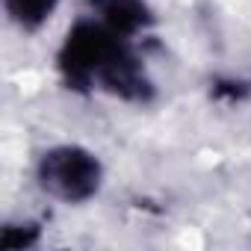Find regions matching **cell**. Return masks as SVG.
<instances>
[{
	"mask_svg": "<svg viewBox=\"0 0 251 251\" xmlns=\"http://www.w3.org/2000/svg\"><path fill=\"white\" fill-rule=\"evenodd\" d=\"M39 180L62 201H86L100 183V166L83 148H53L39 163Z\"/></svg>",
	"mask_w": 251,
	"mask_h": 251,
	"instance_id": "cell-1",
	"label": "cell"
},
{
	"mask_svg": "<svg viewBox=\"0 0 251 251\" xmlns=\"http://www.w3.org/2000/svg\"><path fill=\"white\" fill-rule=\"evenodd\" d=\"M121 50H124V45L115 30L100 27V24H77L68 33L59 62L71 83H89Z\"/></svg>",
	"mask_w": 251,
	"mask_h": 251,
	"instance_id": "cell-2",
	"label": "cell"
},
{
	"mask_svg": "<svg viewBox=\"0 0 251 251\" xmlns=\"http://www.w3.org/2000/svg\"><path fill=\"white\" fill-rule=\"evenodd\" d=\"M98 77H100V83H103L109 92L127 98V100H145L148 92H151V89H148V80H145V74H142V68H139V62L130 56L127 48H124L121 53H115V56L103 65V71H100Z\"/></svg>",
	"mask_w": 251,
	"mask_h": 251,
	"instance_id": "cell-3",
	"label": "cell"
},
{
	"mask_svg": "<svg viewBox=\"0 0 251 251\" xmlns=\"http://www.w3.org/2000/svg\"><path fill=\"white\" fill-rule=\"evenodd\" d=\"M92 6L100 12L106 27L115 30L118 36L136 33V30H142L151 21V15H148L142 0H92Z\"/></svg>",
	"mask_w": 251,
	"mask_h": 251,
	"instance_id": "cell-4",
	"label": "cell"
},
{
	"mask_svg": "<svg viewBox=\"0 0 251 251\" xmlns=\"http://www.w3.org/2000/svg\"><path fill=\"white\" fill-rule=\"evenodd\" d=\"M53 6H56V0H6L9 15L24 27H39L42 21H48Z\"/></svg>",
	"mask_w": 251,
	"mask_h": 251,
	"instance_id": "cell-5",
	"label": "cell"
}]
</instances>
